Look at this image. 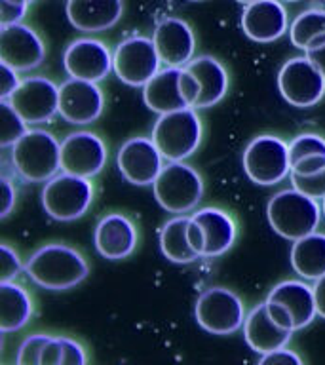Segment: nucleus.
<instances>
[{
	"mask_svg": "<svg viewBox=\"0 0 325 365\" xmlns=\"http://www.w3.org/2000/svg\"><path fill=\"white\" fill-rule=\"evenodd\" d=\"M27 278L42 289L67 291L88 278L90 267L78 250L65 244H46L25 262Z\"/></svg>",
	"mask_w": 325,
	"mask_h": 365,
	"instance_id": "1",
	"label": "nucleus"
},
{
	"mask_svg": "<svg viewBox=\"0 0 325 365\" xmlns=\"http://www.w3.org/2000/svg\"><path fill=\"white\" fill-rule=\"evenodd\" d=\"M321 215L324 213L318 200L296 190L295 187L279 190L267 204V219L270 228L289 242L316 232Z\"/></svg>",
	"mask_w": 325,
	"mask_h": 365,
	"instance_id": "2",
	"label": "nucleus"
},
{
	"mask_svg": "<svg viewBox=\"0 0 325 365\" xmlns=\"http://www.w3.org/2000/svg\"><path fill=\"white\" fill-rule=\"evenodd\" d=\"M11 165L23 181H50L61 171V143L50 131L29 130L11 147Z\"/></svg>",
	"mask_w": 325,
	"mask_h": 365,
	"instance_id": "3",
	"label": "nucleus"
},
{
	"mask_svg": "<svg viewBox=\"0 0 325 365\" xmlns=\"http://www.w3.org/2000/svg\"><path fill=\"white\" fill-rule=\"evenodd\" d=\"M204 179L192 165L181 162H167L154 181L153 192L162 210L175 215H187L198 210L204 198Z\"/></svg>",
	"mask_w": 325,
	"mask_h": 365,
	"instance_id": "4",
	"label": "nucleus"
},
{
	"mask_svg": "<svg viewBox=\"0 0 325 365\" xmlns=\"http://www.w3.org/2000/svg\"><path fill=\"white\" fill-rule=\"evenodd\" d=\"M204 125L196 108H181L160 114L153 128V141L165 162H181L198 150Z\"/></svg>",
	"mask_w": 325,
	"mask_h": 365,
	"instance_id": "5",
	"label": "nucleus"
},
{
	"mask_svg": "<svg viewBox=\"0 0 325 365\" xmlns=\"http://www.w3.org/2000/svg\"><path fill=\"white\" fill-rule=\"evenodd\" d=\"M40 202L46 215L59 222H73L84 217L93 204L91 179L59 171L56 177L44 182Z\"/></svg>",
	"mask_w": 325,
	"mask_h": 365,
	"instance_id": "6",
	"label": "nucleus"
},
{
	"mask_svg": "<svg viewBox=\"0 0 325 365\" xmlns=\"http://www.w3.org/2000/svg\"><path fill=\"white\" fill-rule=\"evenodd\" d=\"M247 179L259 187H274L291 175L289 145L276 135L253 137L242 156Z\"/></svg>",
	"mask_w": 325,
	"mask_h": 365,
	"instance_id": "7",
	"label": "nucleus"
},
{
	"mask_svg": "<svg viewBox=\"0 0 325 365\" xmlns=\"http://www.w3.org/2000/svg\"><path fill=\"white\" fill-rule=\"evenodd\" d=\"M245 316L244 301L238 293L221 285L202 291L194 304L196 324L211 335H234L244 327Z\"/></svg>",
	"mask_w": 325,
	"mask_h": 365,
	"instance_id": "8",
	"label": "nucleus"
},
{
	"mask_svg": "<svg viewBox=\"0 0 325 365\" xmlns=\"http://www.w3.org/2000/svg\"><path fill=\"white\" fill-rule=\"evenodd\" d=\"M162 67V59L153 38L130 36L122 40L113 51V73L122 84L130 88H143L156 76Z\"/></svg>",
	"mask_w": 325,
	"mask_h": 365,
	"instance_id": "9",
	"label": "nucleus"
},
{
	"mask_svg": "<svg viewBox=\"0 0 325 365\" xmlns=\"http://www.w3.org/2000/svg\"><path fill=\"white\" fill-rule=\"evenodd\" d=\"M278 90L293 107H314L325 96V76L306 56L293 57L279 68Z\"/></svg>",
	"mask_w": 325,
	"mask_h": 365,
	"instance_id": "10",
	"label": "nucleus"
},
{
	"mask_svg": "<svg viewBox=\"0 0 325 365\" xmlns=\"http://www.w3.org/2000/svg\"><path fill=\"white\" fill-rule=\"evenodd\" d=\"M8 101L29 125L48 124L59 114V86L46 76H27Z\"/></svg>",
	"mask_w": 325,
	"mask_h": 365,
	"instance_id": "11",
	"label": "nucleus"
},
{
	"mask_svg": "<svg viewBox=\"0 0 325 365\" xmlns=\"http://www.w3.org/2000/svg\"><path fill=\"white\" fill-rule=\"evenodd\" d=\"M116 165L130 185L150 187L165 165V158L153 137H131L118 148Z\"/></svg>",
	"mask_w": 325,
	"mask_h": 365,
	"instance_id": "12",
	"label": "nucleus"
},
{
	"mask_svg": "<svg viewBox=\"0 0 325 365\" xmlns=\"http://www.w3.org/2000/svg\"><path fill=\"white\" fill-rule=\"evenodd\" d=\"M107 145L91 131H74L61 141V171L93 179L107 165Z\"/></svg>",
	"mask_w": 325,
	"mask_h": 365,
	"instance_id": "13",
	"label": "nucleus"
},
{
	"mask_svg": "<svg viewBox=\"0 0 325 365\" xmlns=\"http://www.w3.org/2000/svg\"><path fill=\"white\" fill-rule=\"evenodd\" d=\"M105 110V96L97 82L68 78L59 86V114L73 125L93 124Z\"/></svg>",
	"mask_w": 325,
	"mask_h": 365,
	"instance_id": "14",
	"label": "nucleus"
},
{
	"mask_svg": "<svg viewBox=\"0 0 325 365\" xmlns=\"http://www.w3.org/2000/svg\"><path fill=\"white\" fill-rule=\"evenodd\" d=\"M63 68L71 78L101 82L113 73V53L97 38H76L65 48Z\"/></svg>",
	"mask_w": 325,
	"mask_h": 365,
	"instance_id": "15",
	"label": "nucleus"
},
{
	"mask_svg": "<svg viewBox=\"0 0 325 365\" xmlns=\"http://www.w3.org/2000/svg\"><path fill=\"white\" fill-rule=\"evenodd\" d=\"M0 59L17 73H31L46 59V46L34 29L14 23L0 31Z\"/></svg>",
	"mask_w": 325,
	"mask_h": 365,
	"instance_id": "16",
	"label": "nucleus"
},
{
	"mask_svg": "<svg viewBox=\"0 0 325 365\" xmlns=\"http://www.w3.org/2000/svg\"><path fill=\"white\" fill-rule=\"evenodd\" d=\"M153 40L162 65L165 67H187L196 53V36L185 19L164 17L156 23Z\"/></svg>",
	"mask_w": 325,
	"mask_h": 365,
	"instance_id": "17",
	"label": "nucleus"
},
{
	"mask_svg": "<svg viewBox=\"0 0 325 365\" xmlns=\"http://www.w3.org/2000/svg\"><path fill=\"white\" fill-rule=\"evenodd\" d=\"M242 31L259 44L276 42L289 31L287 10L279 0H257L242 11Z\"/></svg>",
	"mask_w": 325,
	"mask_h": 365,
	"instance_id": "18",
	"label": "nucleus"
},
{
	"mask_svg": "<svg viewBox=\"0 0 325 365\" xmlns=\"http://www.w3.org/2000/svg\"><path fill=\"white\" fill-rule=\"evenodd\" d=\"M137 234L135 222L122 213H108L96 225L93 245L96 251L107 261H124L135 251Z\"/></svg>",
	"mask_w": 325,
	"mask_h": 365,
	"instance_id": "19",
	"label": "nucleus"
},
{
	"mask_svg": "<svg viewBox=\"0 0 325 365\" xmlns=\"http://www.w3.org/2000/svg\"><path fill=\"white\" fill-rule=\"evenodd\" d=\"M185 67H164L156 76L143 86V103L148 110L160 114L173 113L181 108H192L185 96L182 86Z\"/></svg>",
	"mask_w": 325,
	"mask_h": 365,
	"instance_id": "20",
	"label": "nucleus"
},
{
	"mask_svg": "<svg viewBox=\"0 0 325 365\" xmlns=\"http://www.w3.org/2000/svg\"><path fill=\"white\" fill-rule=\"evenodd\" d=\"M65 14L80 33H103L122 19L124 0H67Z\"/></svg>",
	"mask_w": 325,
	"mask_h": 365,
	"instance_id": "21",
	"label": "nucleus"
},
{
	"mask_svg": "<svg viewBox=\"0 0 325 365\" xmlns=\"http://www.w3.org/2000/svg\"><path fill=\"white\" fill-rule=\"evenodd\" d=\"M242 329H244V339L247 346L259 356L272 352L276 348L287 346L291 336L295 333V331L282 329L279 325L274 324V319L268 314L267 302H259L251 308L245 316Z\"/></svg>",
	"mask_w": 325,
	"mask_h": 365,
	"instance_id": "22",
	"label": "nucleus"
},
{
	"mask_svg": "<svg viewBox=\"0 0 325 365\" xmlns=\"http://www.w3.org/2000/svg\"><path fill=\"white\" fill-rule=\"evenodd\" d=\"M192 219H196L204 230V259L221 257L228 250H232L238 238V227L228 211L221 207H200L192 213Z\"/></svg>",
	"mask_w": 325,
	"mask_h": 365,
	"instance_id": "23",
	"label": "nucleus"
},
{
	"mask_svg": "<svg viewBox=\"0 0 325 365\" xmlns=\"http://www.w3.org/2000/svg\"><path fill=\"white\" fill-rule=\"evenodd\" d=\"M267 299L282 302L295 319V331H301L318 318L314 287L306 284V279H285L270 289Z\"/></svg>",
	"mask_w": 325,
	"mask_h": 365,
	"instance_id": "24",
	"label": "nucleus"
},
{
	"mask_svg": "<svg viewBox=\"0 0 325 365\" xmlns=\"http://www.w3.org/2000/svg\"><path fill=\"white\" fill-rule=\"evenodd\" d=\"M187 68L198 78L200 97L196 110L215 107L228 93V71L219 59L213 56H198L188 63Z\"/></svg>",
	"mask_w": 325,
	"mask_h": 365,
	"instance_id": "25",
	"label": "nucleus"
},
{
	"mask_svg": "<svg viewBox=\"0 0 325 365\" xmlns=\"http://www.w3.org/2000/svg\"><path fill=\"white\" fill-rule=\"evenodd\" d=\"M291 268L299 278L316 282L325 274V234L312 232L293 242L289 253Z\"/></svg>",
	"mask_w": 325,
	"mask_h": 365,
	"instance_id": "26",
	"label": "nucleus"
},
{
	"mask_svg": "<svg viewBox=\"0 0 325 365\" xmlns=\"http://www.w3.org/2000/svg\"><path fill=\"white\" fill-rule=\"evenodd\" d=\"M33 316V301L25 287L16 282H0V331L16 333Z\"/></svg>",
	"mask_w": 325,
	"mask_h": 365,
	"instance_id": "27",
	"label": "nucleus"
},
{
	"mask_svg": "<svg viewBox=\"0 0 325 365\" xmlns=\"http://www.w3.org/2000/svg\"><path fill=\"white\" fill-rule=\"evenodd\" d=\"M190 215H175L160 228L158 245L164 259L173 264H192L202 257L190 247L187 238V227Z\"/></svg>",
	"mask_w": 325,
	"mask_h": 365,
	"instance_id": "28",
	"label": "nucleus"
},
{
	"mask_svg": "<svg viewBox=\"0 0 325 365\" xmlns=\"http://www.w3.org/2000/svg\"><path fill=\"white\" fill-rule=\"evenodd\" d=\"M289 40L296 50L306 53L325 42V10L308 8L301 11L289 25Z\"/></svg>",
	"mask_w": 325,
	"mask_h": 365,
	"instance_id": "29",
	"label": "nucleus"
},
{
	"mask_svg": "<svg viewBox=\"0 0 325 365\" xmlns=\"http://www.w3.org/2000/svg\"><path fill=\"white\" fill-rule=\"evenodd\" d=\"M84 365L88 364L86 348L71 336H50L42 350L40 365Z\"/></svg>",
	"mask_w": 325,
	"mask_h": 365,
	"instance_id": "30",
	"label": "nucleus"
},
{
	"mask_svg": "<svg viewBox=\"0 0 325 365\" xmlns=\"http://www.w3.org/2000/svg\"><path fill=\"white\" fill-rule=\"evenodd\" d=\"M0 114H2V131H0V145L2 148H11L29 131V124L23 116L11 107L8 99H0Z\"/></svg>",
	"mask_w": 325,
	"mask_h": 365,
	"instance_id": "31",
	"label": "nucleus"
},
{
	"mask_svg": "<svg viewBox=\"0 0 325 365\" xmlns=\"http://www.w3.org/2000/svg\"><path fill=\"white\" fill-rule=\"evenodd\" d=\"M314 154H325V137L318 133H301L293 137V141L289 143L291 165Z\"/></svg>",
	"mask_w": 325,
	"mask_h": 365,
	"instance_id": "32",
	"label": "nucleus"
},
{
	"mask_svg": "<svg viewBox=\"0 0 325 365\" xmlns=\"http://www.w3.org/2000/svg\"><path fill=\"white\" fill-rule=\"evenodd\" d=\"M50 336L51 335H44V333L29 335L17 348V365H40L42 350H44L46 342L50 341Z\"/></svg>",
	"mask_w": 325,
	"mask_h": 365,
	"instance_id": "33",
	"label": "nucleus"
},
{
	"mask_svg": "<svg viewBox=\"0 0 325 365\" xmlns=\"http://www.w3.org/2000/svg\"><path fill=\"white\" fill-rule=\"evenodd\" d=\"M25 270L17 251L8 244L0 245V282H16Z\"/></svg>",
	"mask_w": 325,
	"mask_h": 365,
	"instance_id": "34",
	"label": "nucleus"
},
{
	"mask_svg": "<svg viewBox=\"0 0 325 365\" xmlns=\"http://www.w3.org/2000/svg\"><path fill=\"white\" fill-rule=\"evenodd\" d=\"M291 187H295L296 190L308 194L316 200L325 198V170L321 173H316V175H295L291 173L289 175Z\"/></svg>",
	"mask_w": 325,
	"mask_h": 365,
	"instance_id": "35",
	"label": "nucleus"
},
{
	"mask_svg": "<svg viewBox=\"0 0 325 365\" xmlns=\"http://www.w3.org/2000/svg\"><path fill=\"white\" fill-rule=\"evenodd\" d=\"M29 0H0V25H14L21 23V19L27 14Z\"/></svg>",
	"mask_w": 325,
	"mask_h": 365,
	"instance_id": "36",
	"label": "nucleus"
},
{
	"mask_svg": "<svg viewBox=\"0 0 325 365\" xmlns=\"http://www.w3.org/2000/svg\"><path fill=\"white\" fill-rule=\"evenodd\" d=\"M259 364L262 365H278V364H285V365H301L302 364V358L295 350H289L287 346H282V348H276L272 352H267L259 356Z\"/></svg>",
	"mask_w": 325,
	"mask_h": 365,
	"instance_id": "37",
	"label": "nucleus"
},
{
	"mask_svg": "<svg viewBox=\"0 0 325 365\" xmlns=\"http://www.w3.org/2000/svg\"><path fill=\"white\" fill-rule=\"evenodd\" d=\"M325 170V154H314V156H308V158L299 160L296 164L291 165V173L295 175H316V173H321Z\"/></svg>",
	"mask_w": 325,
	"mask_h": 365,
	"instance_id": "38",
	"label": "nucleus"
},
{
	"mask_svg": "<svg viewBox=\"0 0 325 365\" xmlns=\"http://www.w3.org/2000/svg\"><path fill=\"white\" fill-rule=\"evenodd\" d=\"M264 302H267L268 314H270V318L274 319V324L279 325L282 329L295 331V319H293L291 312L282 304V302L270 301V299H267Z\"/></svg>",
	"mask_w": 325,
	"mask_h": 365,
	"instance_id": "39",
	"label": "nucleus"
},
{
	"mask_svg": "<svg viewBox=\"0 0 325 365\" xmlns=\"http://www.w3.org/2000/svg\"><path fill=\"white\" fill-rule=\"evenodd\" d=\"M0 188H2V207H0V217L6 219V217L14 211V207H16L17 190L14 181H11L8 175H4V173H2V179H0Z\"/></svg>",
	"mask_w": 325,
	"mask_h": 365,
	"instance_id": "40",
	"label": "nucleus"
},
{
	"mask_svg": "<svg viewBox=\"0 0 325 365\" xmlns=\"http://www.w3.org/2000/svg\"><path fill=\"white\" fill-rule=\"evenodd\" d=\"M21 78L16 68L2 63V82H0V99H10L11 93L19 88Z\"/></svg>",
	"mask_w": 325,
	"mask_h": 365,
	"instance_id": "41",
	"label": "nucleus"
},
{
	"mask_svg": "<svg viewBox=\"0 0 325 365\" xmlns=\"http://www.w3.org/2000/svg\"><path fill=\"white\" fill-rule=\"evenodd\" d=\"M187 238H188V244L192 247L196 253H198L202 259H204V250H205V236H204V230L200 227V222L196 219H188V227H187Z\"/></svg>",
	"mask_w": 325,
	"mask_h": 365,
	"instance_id": "42",
	"label": "nucleus"
},
{
	"mask_svg": "<svg viewBox=\"0 0 325 365\" xmlns=\"http://www.w3.org/2000/svg\"><path fill=\"white\" fill-rule=\"evenodd\" d=\"M314 297H316V308H318V316L325 319V274L319 279L314 282Z\"/></svg>",
	"mask_w": 325,
	"mask_h": 365,
	"instance_id": "43",
	"label": "nucleus"
},
{
	"mask_svg": "<svg viewBox=\"0 0 325 365\" xmlns=\"http://www.w3.org/2000/svg\"><path fill=\"white\" fill-rule=\"evenodd\" d=\"M304 56L310 59V61L316 65V67L321 71V74L325 76V42L324 44H319L318 48H312V50H308Z\"/></svg>",
	"mask_w": 325,
	"mask_h": 365,
	"instance_id": "44",
	"label": "nucleus"
},
{
	"mask_svg": "<svg viewBox=\"0 0 325 365\" xmlns=\"http://www.w3.org/2000/svg\"><path fill=\"white\" fill-rule=\"evenodd\" d=\"M236 2H238V4L247 6V4H253V2H257V0H236Z\"/></svg>",
	"mask_w": 325,
	"mask_h": 365,
	"instance_id": "45",
	"label": "nucleus"
},
{
	"mask_svg": "<svg viewBox=\"0 0 325 365\" xmlns=\"http://www.w3.org/2000/svg\"><path fill=\"white\" fill-rule=\"evenodd\" d=\"M321 213H324V217H325V198L321 200Z\"/></svg>",
	"mask_w": 325,
	"mask_h": 365,
	"instance_id": "46",
	"label": "nucleus"
},
{
	"mask_svg": "<svg viewBox=\"0 0 325 365\" xmlns=\"http://www.w3.org/2000/svg\"><path fill=\"white\" fill-rule=\"evenodd\" d=\"M284 2H301V0H284Z\"/></svg>",
	"mask_w": 325,
	"mask_h": 365,
	"instance_id": "47",
	"label": "nucleus"
},
{
	"mask_svg": "<svg viewBox=\"0 0 325 365\" xmlns=\"http://www.w3.org/2000/svg\"><path fill=\"white\" fill-rule=\"evenodd\" d=\"M190 2H202V0H190Z\"/></svg>",
	"mask_w": 325,
	"mask_h": 365,
	"instance_id": "48",
	"label": "nucleus"
},
{
	"mask_svg": "<svg viewBox=\"0 0 325 365\" xmlns=\"http://www.w3.org/2000/svg\"><path fill=\"white\" fill-rule=\"evenodd\" d=\"M29 2H31V4H33V2H36V0H29Z\"/></svg>",
	"mask_w": 325,
	"mask_h": 365,
	"instance_id": "49",
	"label": "nucleus"
}]
</instances>
